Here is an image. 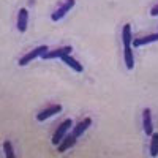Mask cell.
Returning <instances> with one entry per match:
<instances>
[{"label":"cell","mask_w":158,"mask_h":158,"mask_svg":"<svg viewBox=\"0 0 158 158\" xmlns=\"http://www.w3.org/2000/svg\"><path fill=\"white\" fill-rule=\"evenodd\" d=\"M71 127H73V120L71 118H65V120L60 123V127L56 130L54 136H52V144H54V146H59V144L62 142V139L65 138V135H67V131Z\"/></svg>","instance_id":"cell-1"},{"label":"cell","mask_w":158,"mask_h":158,"mask_svg":"<svg viewBox=\"0 0 158 158\" xmlns=\"http://www.w3.org/2000/svg\"><path fill=\"white\" fill-rule=\"evenodd\" d=\"M46 51H49V49H48V46H38V48L32 49V51H30V52H27V54H25L24 57H21V59H19V65H21V67H25V65L30 63L32 60H35L36 57H41Z\"/></svg>","instance_id":"cell-2"},{"label":"cell","mask_w":158,"mask_h":158,"mask_svg":"<svg viewBox=\"0 0 158 158\" xmlns=\"http://www.w3.org/2000/svg\"><path fill=\"white\" fill-rule=\"evenodd\" d=\"M74 3H76V0H65V2L54 11V13H52V15H51V19L52 21H60L62 18H65V15H67V13L74 6Z\"/></svg>","instance_id":"cell-3"},{"label":"cell","mask_w":158,"mask_h":158,"mask_svg":"<svg viewBox=\"0 0 158 158\" xmlns=\"http://www.w3.org/2000/svg\"><path fill=\"white\" fill-rule=\"evenodd\" d=\"M59 112H62V104H51V106L44 108L43 111H40V112L36 114V120H38V122H44V120H48L49 117L56 115V114H59Z\"/></svg>","instance_id":"cell-4"},{"label":"cell","mask_w":158,"mask_h":158,"mask_svg":"<svg viewBox=\"0 0 158 158\" xmlns=\"http://www.w3.org/2000/svg\"><path fill=\"white\" fill-rule=\"evenodd\" d=\"M71 51H73L71 46H63V48H59V49H54V51H46L41 56V59H44V60H48V59H62L63 56H68Z\"/></svg>","instance_id":"cell-5"},{"label":"cell","mask_w":158,"mask_h":158,"mask_svg":"<svg viewBox=\"0 0 158 158\" xmlns=\"http://www.w3.org/2000/svg\"><path fill=\"white\" fill-rule=\"evenodd\" d=\"M142 125H144V131H146V135L152 136V133H153V123H152V114H150L149 108H146L142 111Z\"/></svg>","instance_id":"cell-6"},{"label":"cell","mask_w":158,"mask_h":158,"mask_svg":"<svg viewBox=\"0 0 158 158\" xmlns=\"http://www.w3.org/2000/svg\"><path fill=\"white\" fill-rule=\"evenodd\" d=\"M158 41V32L156 33H150L147 36H141V38H135L133 40V48H139V46H146V44H150V43H155Z\"/></svg>","instance_id":"cell-7"},{"label":"cell","mask_w":158,"mask_h":158,"mask_svg":"<svg viewBox=\"0 0 158 158\" xmlns=\"http://www.w3.org/2000/svg\"><path fill=\"white\" fill-rule=\"evenodd\" d=\"M27 24H29V11L25 8H22L18 13V30L21 33H24L27 30Z\"/></svg>","instance_id":"cell-8"},{"label":"cell","mask_w":158,"mask_h":158,"mask_svg":"<svg viewBox=\"0 0 158 158\" xmlns=\"http://www.w3.org/2000/svg\"><path fill=\"white\" fill-rule=\"evenodd\" d=\"M92 125V118L90 117H85V118H82V120L81 122H79L76 127H73V135L76 136V138H79V136H81L82 133H84V131L89 128Z\"/></svg>","instance_id":"cell-9"},{"label":"cell","mask_w":158,"mask_h":158,"mask_svg":"<svg viewBox=\"0 0 158 158\" xmlns=\"http://www.w3.org/2000/svg\"><path fill=\"white\" fill-rule=\"evenodd\" d=\"M60 60H62L63 63H67L70 68H73V70H74L76 73H82V71H84V67H82V65L79 63V62H77L76 59H73V57H71L70 54H68V56H63V57H62Z\"/></svg>","instance_id":"cell-10"},{"label":"cell","mask_w":158,"mask_h":158,"mask_svg":"<svg viewBox=\"0 0 158 158\" xmlns=\"http://www.w3.org/2000/svg\"><path fill=\"white\" fill-rule=\"evenodd\" d=\"M74 144H76V136H74V135L63 138V139H62V142L57 146V152H59V153H63L65 150H68L70 147H73Z\"/></svg>","instance_id":"cell-11"},{"label":"cell","mask_w":158,"mask_h":158,"mask_svg":"<svg viewBox=\"0 0 158 158\" xmlns=\"http://www.w3.org/2000/svg\"><path fill=\"white\" fill-rule=\"evenodd\" d=\"M133 46H127L123 48V60L128 70H133L135 68V56H133Z\"/></svg>","instance_id":"cell-12"},{"label":"cell","mask_w":158,"mask_h":158,"mask_svg":"<svg viewBox=\"0 0 158 158\" xmlns=\"http://www.w3.org/2000/svg\"><path fill=\"white\" fill-rule=\"evenodd\" d=\"M122 43H123V48L133 44V35H131V25H130V24H125V25H123V30H122Z\"/></svg>","instance_id":"cell-13"},{"label":"cell","mask_w":158,"mask_h":158,"mask_svg":"<svg viewBox=\"0 0 158 158\" xmlns=\"http://www.w3.org/2000/svg\"><path fill=\"white\" fill-rule=\"evenodd\" d=\"M150 155L156 156L158 155V133H152V139H150Z\"/></svg>","instance_id":"cell-14"},{"label":"cell","mask_w":158,"mask_h":158,"mask_svg":"<svg viewBox=\"0 0 158 158\" xmlns=\"http://www.w3.org/2000/svg\"><path fill=\"white\" fill-rule=\"evenodd\" d=\"M3 152H5V156L15 158V152H13V146H11L10 141H5V142H3Z\"/></svg>","instance_id":"cell-15"},{"label":"cell","mask_w":158,"mask_h":158,"mask_svg":"<svg viewBox=\"0 0 158 158\" xmlns=\"http://www.w3.org/2000/svg\"><path fill=\"white\" fill-rule=\"evenodd\" d=\"M150 15H152L153 18H155V16H158V3H156V5H155V6L150 10Z\"/></svg>","instance_id":"cell-16"}]
</instances>
